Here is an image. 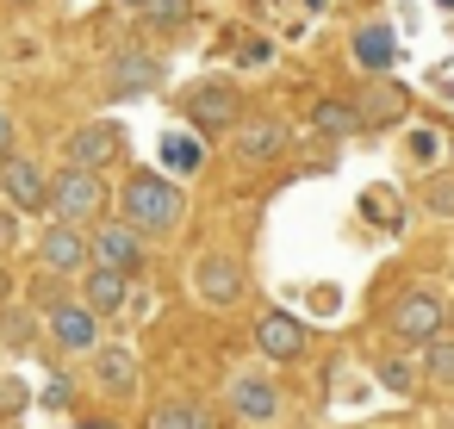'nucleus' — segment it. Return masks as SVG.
<instances>
[{"label":"nucleus","instance_id":"nucleus-1","mask_svg":"<svg viewBox=\"0 0 454 429\" xmlns=\"http://www.w3.org/2000/svg\"><path fill=\"white\" fill-rule=\"evenodd\" d=\"M125 230H175L181 224V187L162 175H131L125 187Z\"/></svg>","mask_w":454,"mask_h":429},{"label":"nucleus","instance_id":"nucleus-2","mask_svg":"<svg viewBox=\"0 0 454 429\" xmlns=\"http://www.w3.org/2000/svg\"><path fill=\"white\" fill-rule=\"evenodd\" d=\"M100 199H106V187H100V175H82V168H63L57 175V187H44V206L57 212V224H82V218H94L100 212Z\"/></svg>","mask_w":454,"mask_h":429},{"label":"nucleus","instance_id":"nucleus-3","mask_svg":"<svg viewBox=\"0 0 454 429\" xmlns=\"http://www.w3.org/2000/svg\"><path fill=\"white\" fill-rule=\"evenodd\" d=\"M187 119H193L200 131H224V125H237V88H231V82H206V88H193Z\"/></svg>","mask_w":454,"mask_h":429},{"label":"nucleus","instance_id":"nucleus-4","mask_svg":"<svg viewBox=\"0 0 454 429\" xmlns=\"http://www.w3.org/2000/svg\"><path fill=\"white\" fill-rule=\"evenodd\" d=\"M63 156H69V168L94 175L106 156H119V125H82V131L63 144Z\"/></svg>","mask_w":454,"mask_h":429},{"label":"nucleus","instance_id":"nucleus-5","mask_svg":"<svg viewBox=\"0 0 454 429\" xmlns=\"http://www.w3.org/2000/svg\"><path fill=\"white\" fill-rule=\"evenodd\" d=\"M392 330L411 336V342H435V330H442V305H435L429 292H404V299L392 305Z\"/></svg>","mask_w":454,"mask_h":429},{"label":"nucleus","instance_id":"nucleus-6","mask_svg":"<svg viewBox=\"0 0 454 429\" xmlns=\"http://www.w3.org/2000/svg\"><path fill=\"white\" fill-rule=\"evenodd\" d=\"M286 150V125L280 119H249V125H237V156L243 162H274Z\"/></svg>","mask_w":454,"mask_h":429},{"label":"nucleus","instance_id":"nucleus-7","mask_svg":"<svg viewBox=\"0 0 454 429\" xmlns=\"http://www.w3.org/2000/svg\"><path fill=\"white\" fill-rule=\"evenodd\" d=\"M88 255H94V261H100L106 274H131L144 249H137V237H131L125 224H106V230H100V237L88 243Z\"/></svg>","mask_w":454,"mask_h":429},{"label":"nucleus","instance_id":"nucleus-8","mask_svg":"<svg viewBox=\"0 0 454 429\" xmlns=\"http://www.w3.org/2000/svg\"><path fill=\"white\" fill-rule=\"evenodd\" d=\"M193 286H200L212 305H231V299L243 292V274H237V261H231V255H206V261L193 268Z\"/></svg>","mask_w":454,"mask_h":429},{"label":"nucleus","instance_id":"nucleus-9","mask_svg":"<svg viewBox=\"0 0 454 429\" xmlns=\"http://www.w3.org/2000/svg\"><path fill=\"white\" fill-rule=\"evenodd\" d=\"M255 342H262V355H274V361H293V355L305 348V330H299V317H286V311H268V317L255 324Z\"/></svg>","mask_w":454,"mask_h":429},{"label":"nucleus","instance_id":"nucleus-10","mask_svg":"<svg viewBox=\"0 0 454 429\" xmlns=\"http://www.w3.org/2000/svg\"><path fill=\"white\" fill-rule=\"evenodd\" d=\"M150 88H162V69H156L144 51H125V57L113 63V100H125V94H150Z\"/></svg>","mask_w":454,"mask_h":429},{"label":"nucleus","instance_id":"nucleus-11","mask_svg":"<svg viewBox=\"0 0 454 429\" xmlns=\"http://www.w3.org/2000/svg\"><path fill=\"white\" fill-rule=\"evenodd\" d=\"M44 268H57V274H75V268H88V243H82V230H69V224H51V230H44Z\"/></svg>","mask_w":454,"mask_h":429},{"label":"nucleus","instance_id":"nucleus-12","mask_svg":"<svg viewBox=\"0 0 454 429\" xmlns=\"http://www.w3.org/2000/svg\"><path fill=\"white\" fill-rule=\"evenodd\" d=\"M0 193H7L13 206H44V175L32 168V162H0Z\"/></svg>","mask_w":454,"mask_h":429},{"label":"nucleus","instance_id":"nucleus-13","mask_svg":"<svg viewBox=\"0 0 454 429\" xmlns=\"http://www.w3.org/2000/svg\"><path fill=\"white\" fill-rule=\"evenodd\" d=\"M392 57H398V38H392L386 26H361V32H355V63H361V69L386 75V69H392Z\"/></svg>","mask_w":454,"mask_h":429},{"label":"nucleus","instance_id":"nucleus-14","mask_svg":"<svg viewBox=\"0 0 454 429\" xmlns=\"http://www.w3.org/2000/svg\"><path fill=\"white\" fill-rule=\"evenodd\" d=\"M51 336H57V348H94V317L82 305H57L51 311Z\"/></svg>","mask_w":454,"mask_h":429},{"label":"nucleus","instance_id":"nucleus-15","mask_svg":"<svg viewBox=\"0 0 454 429\" xmlns=\"http://www.w3.org/2000/svg\"><path fill=\"white\" fill-rule=\"evenodd\" d=\"M237 410H243V417H255V423H268V417L280 410V392H274L268 379L243 373V379H237Z\"/></svg>","mask_w":454,"mask_h":429},{"label":"nucleus","instance_id":"nucleus-16","mask_svg":"<svg viewBox=\"0 0 454 429\" xmlns=\"http://www.w3.org/2000/svg\"><path fill=\"white\" fill-rule=\"evenodd\" d=\"M82 299H88V305H82L88 317H94V311H119V305H125V274H106V268H94Z\"/></svg>","mask_w":454,"mask_h":429},{"label":"nucleus","instance_id":"nucleus-17","mask_svg":"<svg viewBox=\"0 0 454 429\" xmlns=\"http://www.w3.org/2000/svg\"><path fill=\"white\" fill-rule=\"evenodd\" d=\"M311 125L330 131V137H348V131H361V106H336V100H324V106L311 113Z\"/></svg>","mask_w":454,"mask_h":429},{"label":"nucleus","instance_id":"nucleus-18","mask_svg":"<svg viewBox=\"0 0 454 429\" xmlns=\"http://www.w3.org/2000/svg\"><path fill=\"white\" fill-rule=\"evenodd\" d=\"M162 162H168L175 175H193V168H200V137H187V131L162 137Z\"/></svg>","mask_w":454,"mask_h":429},{"label":"nucleus","instance_id":"nucleus-19","mask_svg":"<svg viewBox=\"0 0 454 429\" xmlns=\"http://www.w3.org/2000/svg\"><path fill=\"white\" fill-rule=\"evenodd\" d=\"M150 429H218L200 404H168V410H156L150 417Z\"/></svg>","mask_w":454,"mask_h":429},{"label":"nucleus","instance_id":"nucleus-20","mask_svg":"<svg viewBox=\"0 0 454 429\" xmlns=\"http://www.w3.org/2000/svg\"><path fill=\"white\" fill-rule=\"evenodd\" d=\"M131 355H119V348H106L100 355V386H113V392H131Z\"/></svg>","mask_w":454,"mask_h":429},{"label":"nucleus","instance_id":"nucleus-21","mask_svg":"<svg viewBox=\"0 0 454 429\" xmlns=\"http://www.w3.org/2000/svg\"><path fill=\"white\" fill-rule=\"evenodd\" d=\"M429 379L454 386V342H429Z\"/></svg>","mask_w":454,"mask_h":429},{"label":"nucleus","instance_id":"nucleus-22","mask_svg":"<svg viewBox=\"0 0 454 429\" xmlns=\"http://www.w3.org/2000/svg\"><path fill=\"white\" fill-rule=\"evenodd\" d=\"M380 119H398V94H392V88L367 94V113H361V125H380Z\"/></svg>","mask_w":454,"mask_h":429},{"label":"nucleus","instance_id":"nucleus-23","mask_svg":"<svg viewBox=\"0 0 454 429\" xmlns=\"http://www.w3.org/2000/svg\"><path fill=\"white\" fill-rule=\"evenodd\" d=\"M380 379H386L392 392H411V361H404V355H386V361H380Z\"/></svg>","mask_w":454,"mask_h":429},{"label":"nucleus","instance_id":"nucleus-24","mask_svg":"<svg viewBox=\"0 0 454 429\" xmlns=\"http://www.w3.org/2000/svg\"><path fill=\"white\" fill-rule=\"evenodd\" d=\"M411 156H417V162H435V156H442L435 131H411Z\"/></svg>","mask_w":454,"mask_h":429},{"label":"nucleus","instance_id":"nucleus-25","mask_svg":"<svg viewBox=\"0 0 454 429\" xmlns=\"http://www.w3.org/2000/svg\"><path fill=\"white\" fill-rule=\"evenodd\" d=\"M150 13L168 20V26H181V20H187V0H150Z\"/></svg>","mask_w":454,"mask_h":429},{"label":"nucleus","instance_id":"nucleus-26","mask_svg":"<svg viewBox=\"0 0 454 429\" xmlns=\"http://www.w3.org/2000/svg\"><path fill=\"white\" fill-rule=\"evenodd\" d=\"M237 57H243V69H262V63H268V57H274V51H268V44H262V38H249V44H243V51H237Z\"/></svg>","mask_w":454,"mask_h":429},{"label":"nucleus","instance_id":"nucleus-27","mask_svg":"<svg viewBox=\"0 0 454 429\" xmlns=\"http://www.w3.org/2000/svg\"><path fill=\"white\" fill-rule=\"evenodd\" d=\"M429 206H435V212H454V181H435V187H429Z\"/></svg>","mask_w":454,"mask_h":429},{"label":"nucleus","instance_id":"nucleus-28","mask_svg":"<svg viewBox=\"0 0 454 429\" xmlns=\"http://www.w3.org/2000/svg\"><path fill=\"white\" fill-rule=\"evenodd\" d=\"M44 398H51V404H69V398H75V386H69V379H51V392H44Z\"/></svg>","mask_w":454,"mask_h":429},{"label":"nucleus","instance_id":"nucleus-29","mask_svg":"<svg viewBox=\"0 0 454 429\" xmlns=\"http://www.w3.org/2000/svg\"><path fill=\"white\" fill-rule=\"evenodd\" d=\"M13 144V125H7V113H0V150H7Z\"/></svg>","mask_w":454,"mask_h":429},{"label":"nucleus","instance_id":"nucleus-30","mask_svg":"<svg viewBox=\"0 0 454 429\" xmlns=\"http://www.w3.org/2000/svg\"><path fill=\"white\" fill-rule=\"evenodd\" d=\"M0 299H7V274H0Z\"/></svg>","mask_w":454,"mask_h":429},{"label":"nucleus","instance_id":"nucleus-31","mask_svg":"<svg viewBox=\"0 0 454 429\" xmlns=\"http://www.w3.org/2000/svg\"><path fill=\"white\" fill-rule=\"evenodd\" d=\"M442 7H454V0H442Z\"/></svg>","mask_w":454,"mask_h":429}]
</instances>
